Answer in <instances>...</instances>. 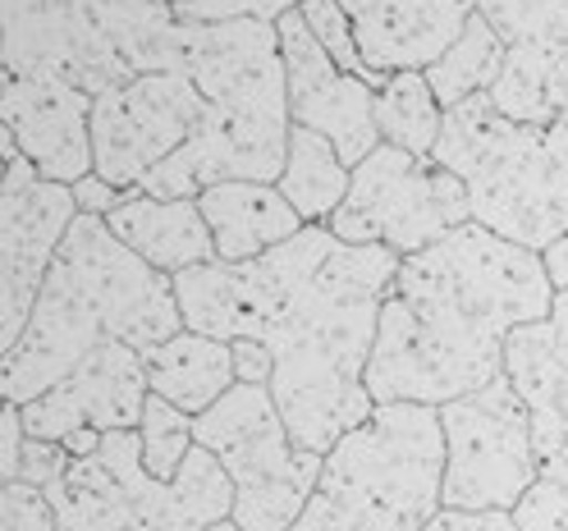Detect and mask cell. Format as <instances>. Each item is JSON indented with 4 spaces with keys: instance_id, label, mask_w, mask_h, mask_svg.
<instances>
[{
    "instance_id": "e0dca14e",
    "label": "cell",
    "mask_w": 568,
    "mask_h": 531,
    "mask_svg": "<svg viewBox=\"0 0 568 531\" xmlns=\"http://www.w3.org/2000/svg\"><path fill=\"white\" fill-rule=\"evenodd\" d=\"M505 376L531 412L537 458L568 449V289L555 294L546 321L518 326L509 335Z\"/></svg>"
},
{
    "instance_id": "9a60e30c",
    "label": "cell",
    "mask_w": 568,
    "mask_h": 531,
    "mask_svg": "<svg viewBox=\"0 0 568 531\" xmlns=\"http://www.w3.org/2000/svg\"><path fill=\"white\" fill-rule=\"evenodd\" d=\"M92 92H79L69 83H42V79H14L6 74L0 92V124L14 133L19 156L38 165L42 180L69 184L97 174L92 161Z\"/></svg>"
},
{
    "instance_id": "7a4b0ae2",
    "label": "cell",
    "mask_w": 568,
    "mask_h": 531,
    "mask_svg": "<svg viewBox=\"0 0 568 531\" xmlns=\"http://www.w3.org/2000/svg\"><path fill=\"white\" fill-rule=\"evenodd\" d=\"M555 285L541 253L464 225L399 262L381 303V330L367 362L376 404L445 408L505 376V348L518 326L546 321Z\"/></svg>"
},
{
    "instance_id": "d6986e66",
    "label": "cell",
    "mask_w": 568,
    "mask_h": 531,
    "mask_svg": "<svg viewBox=\"0 0 568 531\" xmlns=\"http://www.w3.org/2000/svg\"><path fill=\"white\" fill-rule=\"evenodd\" d=\"M206 229L216 238L221 262H253L266 257L271 247L290 243L307 229V221L290 206L275 184H216L197 197Z\"/></svg>"
},
{
    "instance_id": "5bb4252c",
    "label": "cell",
    "mask_w": 568,
    "mask_h": 531,
    "mask_svg": "<svg viewBox=\"0 0 568 531\" xmlns=\"http://www.w3.org/2000/svg\"><path fill=\"white\" fill-rule=\"evenodd\" d=\"M148 399H152V380L142 353L120 339H105L60 385H51L42 399L23 404L19 412L28 440L64 445L83 431H101V436L138 431Z\"/></svg>"
},
{
    "instance_id": "7c38bea8",
    "label": "cell",
    "mask_w": 568,
    "mask_h": 531,
    "mask_svg": "<svg viewBox=\"0 0 568 531\" xmlns=\"http://www.w3.org/2000/svg\"><path fill=\"white\" fill-rule=\"evenodd\" d=\"M79 216L83 211L69 184L42 180L28 156L6 165V193H0V344L6 353L23 339L64 234Z\"/></svg>"
},
{
    "instance_id": "1f68e13d",
    "label": "cell",
    "mask_w": 568,
    "mask_h": 531,
    "mask_svg": "<svg viewBox=\"0 0 568 531\" xmlns=\"http://www.w3.org/2000/svg\"><path fill=\"white\" fill-rule=\"evenodd\" d=\"M422 531H523L514 513L490 509V513H468V509H440Z\"/></svg>"
},
{
    "instance_id": "8fae6325",
    "label": "cell",
    "mask_w": 568,
    "mask_h": 531,
    "mask_svg": "<svg viewBox=\"0 0 568 531\" xmlns=\"http://www.w3.org/2000/svg\"><path fill=\"white\" fill-rule=\"evenodd\" d=\"M0 14H6L0 69L14 79L69 83L92 96L133 79L105 28L101 0H0Z\"/></svg>"
},
{
    "instance_id": "6da1fadb",
    "label": "cell",
    "mask_w": 568,
    "mask_h": 531,
    "mask_svg": "<svg viewBox=\"0 0 568 531\" xmlns=\"http://www.w3.org/2000/svg\"><path fill=\"white\" fill-rule=\"evenodd\" d=\"M399 262L389 247H358L331 225H307L266 257L180 270L174 298L184 330L271 348V399L284 427L303 453L326 458L376 412L367 362Z\"/></svg>"
},
{
    "instance_id": "484cf974",
    "label": "cell",
    "mask_w": 568,
    "mask_h": 531,
    "mask_svg": "<svg viewBox=\"0 0 568 531\" xmlns=\"http://www.w3.org/2000/svg\"><path fill=\"white\" fill-rule=\"evenodd\" d=\"M142 463H148V472L156 481H174L184 468V458L193 453L197 436H193V417L180 412L174 404H165L161 395L148 399V412H142Z\"/></svg>"
},
{
    "instance_id": "44dd1931",
    "label": "cell",
    "mask_w": 568,
    "mask_h": 531,
    "mask_svg": "<svg viewBox=\"0 0 568 531\" xmlns=\"http://www.w3.org/2000/svg\"><path fill=\"white\" fill-rule=\"evenodd\" d=\"M490 101L518 124L568 129V47H509Z\"/></svg>"
},
{
    "instance_id": "7402d4cb",
    "label": "cell",
    "mask_w": 568,
    "mask_h": 531,
    "mask_svg": "<svg viewBox=\"0 0 568 531\" xmlns=\"http://www.w3.org/2000/svg\"><path fill=\"white\" fill-rule=\"evenodd\" d=\"M348 184H353V170L339 161L335 143L312 129H298L290 133V161H284V174H280V193L290 197V206L307 225H326L335 211L344 206L348 197Z\"/></svg>"
},
{
    "instance_id": "f1b7e54d",
    "label": "cell",
    "mask_w": 568,
    "mask_h": 531,
    "mask_svg": "<svg viewBox=\"0 0 568 531\" xmlns=\"http://www.w3.org/2000/svg\"><path fill=\"white\" fill-rule=\"evenodd\" d=\"M303 0H170L180 23H234V19H280Z\"/></svg>"
},
{
    "instance_id": "d590c367",
    "label": "cell",
    "mask_w": 568,
    "mask_h": 531,
    "mask_svg": "<svg viewBox=\"0 0 568 531\" xmlns=\"http://www.w3.org/2000/svg\"><path fill=\"white\" fill-rule=\"evenodd\" d=\"M541 262H546V275H550L555 294H564V289H568V234H564L559 243H550V247H546Z\"/></svg>"
},
{
    "instance_id": "8992f818",
    "label": "cell",
    "mask_w": 568,
    "mask_h": 531,
    "mask_svg": "<svg viewBox=\"0 0 568 531\" xmlns=\"http://www.w3.org/2000/svg\"><path fill=\"white\" fill-rule=\"evenodd\" d=\"M445 509L440 408L376 404L331 453L290 531H422Z\"/></svg>"
},
{
    "instance_id": "d4e9b609",
    "label": "cell",
    "mask_w": 568,
    "mask_h": 531,
    "mask_svg": "<svg viewBox=\"0 0 568 531\" xmlns=\"http://www.w3.org/2000/svg\"><path fill=\"white\" fill-rule=\"evenodd\" d=\"M505 47H568V0H477Z\"/></svg>"
},
{
    "instance_id": "836d02e7",
    "label": "cell",
    "mask_w": 568,
    "mask_h": 531,
    "mask_svg": "<svg viewBox=\"0 0 568 531\" xmlns=\"http://www.w3.org/2000/svg\"><path fill=\"white\" fill-rule=\"evenodd\" d=\"M234 371L243 385H271L275 376V358L266 344H253V339H239L234 344Z\"/></svg>"
},
{
    "instance_id": "ffe728a7",
    "label": "cell",
    "mask_w": 568,
    "mask_h": 531,
    "mask_svg": "<svg viewBox=\"0 0 568 531\" xmlns=\"http://www.w3.org/2000/svg\"><path fill=\"white\" fill-rule=\"evenodd\" d=\"M142 362H148L152 395H161L165 404H174L189 417H202L206 408H216L239 385L234 344L197 335V330H180L174 339L148 348Z\"/></svg>"
},
{
    "instance_id": "2e32d148",
    "label": "cell",
    "mask_w": 568,
    "mask_h": 531,
    "mask_svg": "<svg viewBox=\"0 0 568 531\" xmlns=\"http://www.w3.org/2000/svg\"><path fill=\"white\" fill-rule=\"evenodd\" d=\"M358 32V51L372 74L436 64L473 19V0H339Z\"/></svg>"
},
{
    "instance_id": "f546056e",
    "label": "cell",
    "mask_w": 568,
    "mask_h": 531,
    "mask_svg": "<svg viewBox=\"0 0 568 531\" xmlns=\"http://www.w3.org/2000/svg\"><path fill=\"white\" fill-rule=\"evenodd\" d=\"M0 531H60V522L38 486L14 481L0 490Z\"/></svg>"
},
{
    "instance_id": "cb8c5ba5",
    "label": "cell",
    "mask_w": 568,
    "mask_h": 531,
    "mask_svg": "<svg viewBox=\"0 0 568 531\" xmlns=\"http://www.w3.org/2000/svg\"><path fill=\"white\" fill-rule=\"evenodd\" d=\"M505 51H509L505 38L473 10L464 38H458L436 64H426L422 74H426V83H432L436 101L445 105V111H454L458 101L495 88V79H500V69H505Z\"/></svg>"
},
{
    "instance_id": "ac0fdd59",
    "label": "cell",
    "mask_w": 568,
    "mask_h": 531,
    "mask_svg": "<svg viewBox=\"0 0 568 531\" xmlns=\"http://www.w3.org/2000/svg\"><path fill=\"white\" fill-rule=\"evenodd\" d=\"M105 225L115 229L124 247H133L142 262L170 279L202 262H216V238L206 229L197 197H152L142 188H129L105 216Z\"/></svg>"
},
{
    "instance_id": "5b68a950",
    "label": "cell",
    "mask_w": 568,
    "mask_h": 531,
    "mask_svg": "<svg viewBox=\"0 0 568 531\" xmlns=\"http://www.w3.org/2000/svg\"><path fill=\"white\" fill-rule=\"evenodd\" d=\"M436 165L468 188L473 225L527 253H546L568 234V129L518 124L477 92L445 111Z\"/></svg>"
},
{
    "instance_id": "9c48e42d",
    "label": "cell",
    "mask_w": 568,
    "mask_h": 531,
    "mask_svg": "<svg viewBox=\"0 0 568 531\" xmlns=\"http://www.w3.org/2000/svg\"><path fill=\"white\" fill-rule=\"evenodd\" d=\"M445 427V509L514 513L541 472L531 412L509 376L440 408Z\"/></svg>"
},
{
    "instance_id": "83f0119b",
    "label": "cell",
    "mask_w": 568,
    "mask_h": 531,
    "mask_svg": "<svg viewBox=\"0 0 568 531\" xmlns=\"http://www.w3.org/2000/svg\"><path fill=\"white\" fill-rule=\"evenodd\" d=\"M523 531H568V449L541 458V472L514 509Z\"/></svg>"
},
{
    "instance_id": "ba28073f",
    "label": "cell",
    "mask_w": 568,
    "mask_h": 531,
    "mask_svg": "<svg viewBox=\"0 0 568 531\" xmlns=\"http://www.w3.org/2000/svg\"><path fill=\"white\" fill-rule=\"evenodd\" d=\"M326 225L344 243L389 247L399 257H413L422 247L440 243L445 234L473 225V206L458 174L381 143L353 170L348 197Z\"/></svg>"
},
{
    "instance_id": "52a82bcc",
    "label": "cell",
    "mask_w": 568,
    "mask_h": 531,
    "mask_svg": "<svg viewBox=\"0 0 568 531\" xmlns=\"http://www.w3.org/2000/svg\"><path fill=\"white\" fill-rule=\"evenodd\" d=\"M193 436L230 472L234 522L243 531H290L326 468L322 453H303L294 445L271 385L239 380L216 408L193 417Z\"/></svg>"
},
{
    "instance_id": "4fadbf2b",
    "label": "cell",
    "mask_w": 568,
    "mask_h": 531,
    "mask_svg": "<svg viewBox=\"0 0 568 531\" xmlns=\"http://www.w3.org/2000/svg\"><path fill=\"white\" fill-rule=\"evenodd\" d=\"M280 28V51H284V79H290V115L298 129H312L335 143L339 161L358 170L376 147V88L367 79H353L326 55L307 28L303 10H290L275 19Z\"/></svg>"
},
{
    "instance_id": "d6a6232c",
    "label": "cell",
    "mask_w": 568,
    "mask_h": 531,
    "mask_svg": "<svg viewBox=\"0 0 568 531\" xmlns=\"http://www.w3.org/2000/svg\"><path fill=\"white\" fill-rule=\"evenodd\" d=\"M0 431H6V458H0V477H6V486H14L19 481V468H23V449H28V431H23L19 404H6Z\"/></svg>"
},
{
    "instance_id": "30bf717a",
    "label": "cell",
    "mask_w": 568,
    "mask_h": 531,
    "mask_svg": "<svg viewBox=\"0 0 568 531\" xmlns=\"http://www.w3.org/2000/svg\"><path fill=\"white\" fill-rule=\"evenodd\" d=\"M206 96L184 74H138L92 101V161L120 193L138 188L197 133Z\"/></svg>"
},
{
    "instance_id": "3957f363",
    "label": "cell",
    "mask_w": 568,
    "mask_h": 531,
    "mask_svg": "<svg viewBox=\"0 0 568 531\" xmlns=\"http://www.w3.org/2000/svg\"><path fill=\"white\" fill-rule=\"evenodd\" d=\"M184 330L174 279L115 238L105 216H79L32 307L23 339L6 353V404H32L88 353L120 339L148 353Z\"/></svg>"
},
{
    "instance_id": "74e56055",
    "label": "cell",
    "mask_w": 568,
    "mask_h": 531,
    "mask_svg": "<svg viewBox=\"0 0 568 531\" xmlns=\"http://www.w3.org/2000/svg\"><path fill=\"white\" fill-rule=\"evenodd\" d=\"M473 6H477V0H473Z\"/></svg>"
},
{
    "instance_id": "4dcf8cb0",
    "label": "cell",
    "mask_w": 568,
    "mask_h": 531,
    "mask_svg": "<svg viewBox=\"0 0 568 531\" xmlns=\"http://www.w3.org/2000/svg\"><path fill=\"white\" fill-rule=\"evenodd\" d=\"M69 463H74V453H69L64 445H55V440H28V449H23V468H19V481L47 490V486L69 468Z\"/></svg>"
},
{
    "instance_id": "277c9868",
    "label": "cell",
    "mask_w": 568,
    "mask_h": 531,
    "mask_svg": "<svg viewBox=\"0 0 568 531\" xmlns=\"http://www.w3.org/2000/svg\"><path fill=\"white\" fill-rule=\"evenodd\" d=\"M180 74L206 96L197 133L138 188L152 197H202L216 184H280L290 161V79L271 19L184 23Z\"/></svg>"
},
{
    "instance_id": "4316f807",
    "label": "cell",
    "mask_w": 568,
    "mask_h": 531,
    "mask_svg": "<svg viewBox=\"0 0 568 531\" xmlns=\"http://www.w3.org/2000/svg\"><path fill=\"white\" fill-rule=\"evenodd\" d=\"M303 19H307V28L316 32V42L326 47V55L344 69V74H353V79H367L376 92L385 88V79L381 74H372V69L363 64V51H358V32H353V19H348V10L339 6V0H303Z\"/></svg>"
},
{
    "instance_id": "603a6c76",
    "label": "cell",
    "mask_w": 568,
    "mask_h": 531,
    "mask_svg": "<svg viewBox=\"0 0 568 531\" xmlns=\"http://www.w3.org/2000/svg\"><path fill=\"white\" fill-rule=\"evenodd\" d=\"M376 129H381V143H389V147H404L422 161L436 156L440 129H445V105L436 101L422 69H404V74L385 79V88L376 92Z\"/></svg>"
},
{
    "instance_id": "e575fe53",
    "label": "cell",
    "mask_w": 568,
    "mask_h": 531,
    "mask_svg": "<svg viewBox=\"0 0 568 531\" xmlns=\"http://www.w3.org/2000/svg\"><path fill=\"white\" fill-rule=\"evenodd\" d=\"M74 197H79V211H83V216H111L115 202H120L124 193H120L115 184H105L101 174H88V180L74 184Z\"/></svg>"
},
{
    "instance_id": "8d00e7d4",
    "label": "cell",
    "mask_w": 568,
    "mask_h": 531,
    "mask_svg": "<svg viewBox=\"0 0 568 531\" xmlns=\"http://www.w3.org/2000/svg\"><path fill=\"white\" fill-rule=\"evenodd\" d=\"M211 531H243V527H239V522L230 518V522H216V527H211Z\"/></svg>"
}]
</instances>
